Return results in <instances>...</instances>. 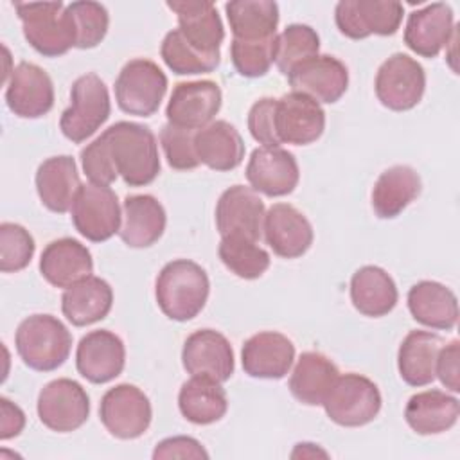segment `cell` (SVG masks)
<instances>
[{"label": "cell", "mask_w": 460, "mask_h": 460, "mask_svg": "<svg viewBox=\"0 0 460 460\" xmlns=\"http://www.w3.org/2000/svg\"><path fill=\"white\" fill-rule=\"evenodd\" d=\"M376 95L379 102L394 111L415 108L426 90V74L422 65L408 54H392L376 74Z\"/></svg>", "instance_id": "ba28073f"}, {"label": "cell", "mask_w": 460, "mask_h": 460, "mask_svg": "<svg viewBox=\"0 0 460 460\" xmlns=\"http://www.w3.org/2000/svg\"><path fill=\"white\" fill-rule=\"evenodd\" d=\"M181 363L190 376H205L225 383L234 374V350L221 332L201 329L185 340Z\"/></svg>", "instance_id": "ffe728a7"}, {"label": "cell", "mask_w": 460, "mask_h": 460, "mask_svg": "<svg viewBox=\"0 0 460 460\" xmlns=\"http://www.w3.org/2000/svg\"><path fill=\"white\" fill-rule=\"evenodd\" d=\"M165 223V210L155 196H128L122 203V221L119 235L131 248H147L162 237Z\"/></svg>", "instance_id": "484cf974"}, {"label": "cell", "mask_w": 460, "mask_h": 460, "mask_svg": "<svg viewBox=\"0 0 460 460\" xmlns=\"http://www.w3.org/2000/svg\"><path fill=\"white\" fill-rule=\"evenodd\" d=\"M178 408L192 424H212L223 419L228 410L226 392L219 381L205 376H192L180 388Z\"/></svg>", "instance_id": "d590c367"}, {"label": "cell", "mask_w": 460, "mask_h": 460, "mask_svg": "<svg viewBox=\"0 0 460 460\" xmlns=\"http://www.w3.org/2000/svg\"><path fill=\"white\" fill-rule=\"evenodd\" d=\"M221 101V88L214 81L178 83L167 102L165 117L172 126L198 131L212 122Z\"/></svg>", "instance_id": "5bb4252c"}, {"label": "cell", "mask_w": 460, "mask_h": 460, "mask_svg": "<svg viewBox=\"0 0 460 460\" xmlns=\"http://www.w3.org/2000/svg\"><path fill=\"white\" fill-rule=\"evenodd\" d=\"M377 385L359 374L338 376L323 399L327 417L345 428H358L372 422L381 410Z\"/></svg>", "instance_id": "8992f818"}, {"label": "cell", "mask_w": 460, "mask_h": 460, "mask_svg": "<svg viewBox=\"0 0 460 460\" xmlns=\"http://www.w3.org/2000/svg\"><path fill=\"white\" fill-rule=\"evenodd\" d=\"M320 38L316 31L304 23H291L277 34L275 65L286 77L300 63L318 56Z\"/></svg>", "instance_id": "f35d334b"}, {"label": "cell", "mask_w": 460, "mask_h": 460, "mask_svg": "<svg viewBox=\"0 0 460 460\" xmlns=\"http://www.w3.org/2000/svg\"><path fill=\"white\" fill-rule=\"evenodd\" d=\"M194 146L199 164L214 171H232L244 158V142L239 131L226 120H212L198 129Z\"/></svg>", "instance_id": "1f68e13d"}, {"label": "cell", "mask_w": 460, "mask_h": 460, "mask_svg": "<svg viewBox=\"0 0 460 460\" xmlns=\"http://www.w3.org/2000/svg\"><path fill=\"white\" fill-rule=\"evenodd\" d=\"M194 129L178 128L172 124H165L160 129V144L164 149V155L167 158L169 167L176 171H189L196 169L199 165V158L196 155L194 146Z\"/></svg>", "instance_id": "ee69618b"}, {"label": "cell", "mask_w": 460, "mask_h": 460, "mask_svg": "<svg viewBox=\"0 0 460 460\" xmlns=\"http://www.w3.org/2000/svg\"><path fill=\"white\" fill-rule=\"evenodd\" d=\"M338 376V367L322 352H302L291 372L289 390L302 404L318 406L323 402Z\"/></svg>", "instance_id": "e575fe53"}, {"label": "cell", "mask_w": 460, "mask_h": 460, "mask_svg": "<svg viewBox=\"0 0 460 460\" xmlns=\"http://www.w3.org/2000/svg\"><path fill=\"white\" fill-rule=\"evenodd\" d=\"M160 56L164 63L178 75H192V74H208L217 68L221 58L207 56L194 49L180 32V29H172L165 34Z\"/></svg>", "instance_id": "ab89813d"}, {"label": "cell", "mask_w": 460, "mask_h": 460, "mask_svg": "<svg viewBox=\"0 0 460 460\" xmlns=\"http://www.w3.org/2000/svg\"><path fill=\"white\" fill-rule=\"evenodd\" d=\"M444 340L437 332L411 331L397 352L401 379L410 386H426L435 379V367Z\"/></svg>", "instance_id": "4dcf8cb0"}, {"label": "cell", "mask_w": 460, "mask_h": 460, "mask_svg": "<svg viewBox=\"0 0 460 460\" xmlns=\"http://www.w3.org/2000/svg\"><path fill=\"white\" fill-rule=\"evenodd\" d=\"M288 81L293 92L304 93L316 102L332 104L347 92L349 70L338 58L318 54L295 66Z\"/></svg>", "instance_id": "2e32d148"}, {"label": "cell", "mask_w": 460, "mask_h": 460, "mask_svg": "<svg viewBox=\"0 0 460 460\" xmlns=\"http://www.w3.org/2000/svg\"><path fill=\"white\" fill-rule=\"evenodd\" d=\"M36 244L29 230L18 223L0 225V271L13 273L29 266Z\"/></svg>", "instance_id": "7bdbcfd3"}, {"label": "cell", "mask_w": 460, "mask_h": 460, "mask_svg": "<svg viewBox=\"0 0 460 460\" xmlns=\"http://www.w3.org/2000/svg\"><path fill=\"white\" fill-rule=\"evenodd\" d=\"M325 129V111L314 99L289 92L277 99L275 131L280 144L307 146L316 142Z\"/></svg>", "instance_id": "9a60e30c"}, {"label": "cell", "mask_w": 460, "mask_h": 460, "mask_svg": "<svg viewBox=\"0 0 460 460\" xmlns=\"http://www.w3.org/2000/svg\"><path fill=\"white\" fill-rule=\"evenodd\" d=\"M241 361L250 377L282 379L295 361V345L282 332L262 331L244 341Z\"/></svg>", "instance_id": "7402d4cb"}, {"label": "cell", "mask_w": 460, "mask_h": 460, "mask_svg": "<svg viewBox=\"0 0 460 460\" xmlns=\"http://www.w3.org/2000/svg\"><path fill=\"white\" fill-rule=\"evenodd\" d=\"M304 447H307V442H304L302 446H300V444H296V451H293V456H298V455H300V456H304V451H302ZM314 455L327 456V453H325V451H318V449H313V451L309 453V456H314Z\"/></svg>", "instance_id": "f907efd6"}, {"label": "cell", "mask_w": 460, "mask_h": 460, "mask_svg": "<svg viewBox=\"0 0 460 460\" xmlns=\"http://www.w3.org/2000/svg\"><path fill=\"white\" fill-rule=\"evenodd\" d=\"M65 11L72 22L77 49H93L104 40L110 25V16L102 4L81 0L68 4Z\"/></svg>", "instance_id": "60d3db41"}, {"label": "cell", "mask_w": 460, "mask_h": 460, "mask_svg": "<svg viewBox=\"0 0 460 460\" xmlns=\"http://www.w3.org/2000/svg\"><path fill=\"white\" fill-rule=\"evenodd\" d=\"M36 410L43 426L58 433H68L86 422L90 397L77 381L59 377L41 388Z\"/></svg>", "instance_id": "7c38bea8"}, {"label": "cell", "mask_w": 460, "mask_h": 460, "mask_svg": "<svg viewBox=\"0 0 460 460\" xmlns=\"http://www.w3.org/2000/svg\"><path fill=\"white\" fill-rule=\"evenodd\" d=\"M99 417L110 435L131 440L147 431L153 419V408L149 397L138 386L122 383L102 395Z\"/></svg>", "instance_id": "30bf717a"}, {"label": "cell", "mask_w": 460, "mask_h": 460, "mask_svg": "<svg viewBox=\"0 0 460 460\" xmlns=\"http://www.w3.org/2000/svg\"><path fill=\"white\" fill-rule=\"evenodd\" d=\"M81 164L86 178L97 185H110L117 180L119 172L111 160L108 142L101 135L81 151Z\"/></svg>", "instance_id": "f6af8a7d"}, {"label": "cell", "mask_w": 460, "mask_h": 460, "mask_svg": "<svg viewBox=\"0 0 460 460\" xmlns=\"http://www.w3.org/2000/svg\"><path fill=\"white\" fill-rule=\"evenodd\" d=\"M210 282L207 271L189 259L167 262L155 284L156 304L162 313L176 322L192 320L207 304Z\"/></svg>", "instance_id": "7a4b0ae2"}, {"label": "cell", "mask_w": 460, "mask_h": 460, "mask_svg": "<svg viewBox=\"0 0 460 460\" xmlns=\"http://www.w3.org/2000/svg\"><path fill=\"white\" fill-rule=\"evenodd\" d=\"M75 160L68 155L43 160L36 171V190L41 203L56 214H65L81 189Z\"/></svg>", "instance_id": "4316f807"}, {"label": "cell", "mask_w": 460, "mask_h": 460, "mask_svg": "<svg viewBox=\"0 0 460 460\" xmlns=\"http://www.w3.org/2000/svg\"><path fill=\"white\" fill-rule=\"evenodd\" d=\"M41 277L54 288H70L93 271L90 250L72 237H61L45 246L40 257Z\"/></svg>", "instance_id": "d4e9b609"}, {"label": "cell", "mask_w": 460, "mask_h": 460, "mask_svg": "<svg viewBox=\"0 0 460 460\" xmlns=\"http://www.w3.org/2000/svg\"><path fill=\"white\" fill-rule=\"evenodd\" d=\"M352 305L365 316L379 318L388 314L397 300L394 279L379 266H363L350 279Z\"/></svg>", "instance_id": "836d02e7"}, {"label": "cell", "mask_w": 460, "mask_h": 460, "mask_svg": "<svg viewBox=\"0 0 460 460\" xmlns=\"http://www.w3.org/2000/svg\"><path fill=\"white\" fill-rule=\"evenodd\" d=\"M29 45L45 58H58L75 47L72 22L63 2L13 4Z\"/></svg>", "instance_id": "277c9868"}, {"label": "cell", "mask_w": 460, "mask_h": 460, "mask_svg": "<svg viewBox=\"0 0 460 460\" xmlns=\"http://www.w3.org/2000/svg\"><path fill=\"white\" fill-rule=\"evenodd\" d=\"M460 343L458 340H453L447 345H442L438 358H437V367H435V377L440 379V383L453 394L460 392Z\"/></svg>", "instance_id": "7dc6e473"}, {"label": "cell", "mask_w": 460, "mask_h": 460, "mask_svg": "<svg viewBox=\"0 0 460 460\" xmlns=\"http://www.w3.org/2000/svg\"><path fill=\"white\" fill-rule=\"evenodd\" d=\"M72 223L75 230L92 243H102L119 234L122 210L110 185H81L72 203Z\"/></svg>", "instance_id": "9c48e42d"}, {"label": "cell", "mask_w": 460, "mask_h": 460, "mask_svg": "<svg viewBox=\"0 0 460 460\" xmlns=\"http://www.w3.org/2000/svg\"><path fill=\"white\" fill-rule=\"evenodd\" d=\"M420 176L410 165H392L383 171L372 189V208L377 217H397L419 194Z\"/></svg>", "instance_id": "d6a6232c"}, {"label": "cell", "mask_w": 460, "mask_h": 460, "mask_svg": "<svg viewBox=\"0 0 460 460\" xmlns=\"http://www.w3.org/2000/svg\"><path fill=\"white\" fill-rule=\"evenodd\" d=\"M14 345L18 356L29 368L52 372L68 359L72 334L56 316L32 314L18 325Z\"/></svg>", "instance_id": "3957f363"}, {"label": "cell", "mask_w": 460, "mask_h": 460, "mask_svg": "<svg viewBox=\"0 0 460 460\" xmlns=\"http://www.w3.org/2000/svg\"><path fill=\"white\" fill-rule=\"evenodd\" d=\"M167 92V75L149 59L128 61L115 79V101L129 115L151 117Z\"/></svg>", "instance_id": "52a82bcc"}, {"label": "cell", "mask_w": 460, "mask_h": 460, "mask_svg": "<svg viewBox=\"0 0 460 460\" xmlns=\"http://www.w3.org/2000/svg\"><path fill=\"white\" fill-rule=\"evenodd\" d=\"M453 34V9L444 2H435L408 14L404 43L422 58H435L451 41Z\"/></svg>", "instance_id": "603a6c76"}, {"label": "cell", "mask_w": 460, "mask_h": 460, "mask_svg": "<svg viewBox=\"0 0 460 460\" xmlns=\"http://www.w3.org/2000/svg\"><path fill=\"white\" fill-rule=\"evenodd\" d=\"M408 309L413 320L429 329L449 331L458 320L455 293L435 280H420L410 288Z\"/></svg>", "instance_id": "f1b7e54d"}, {"label": "cell", "mask_w": 460, "mask_h": 460, "mask_svg": "<svg viewBox=\"0 0 460 460\" xmlns=\"http://www.w3.org/2000/svg\"><path fill=\"white\" fill-rule=\"evenodd\" d=\"M126 365L122 340L108 331H92L81 338L75 352L77 372L93 385H104L120 376Z\"/></svg>", "instance_id": "d6986e66"}, {"label": "cell", "mask_w": 460, "mask_h": 460, "mask_svg": "<svg viewBox=\"0 0 460 460\" xmlns=\"http://www.w3.org/2000/svg\"><path fill=\"white\" fill-rule=\"evenodd\" d=\"M404 7L395 0H341L334 9L340 32L350 40L370 34L392 36L401 27Z\"/></svg>", "instance_id": "8fae6325"}, {"label": "cell", "mask_w": 460, "mask_h": 460, "mask_svg": "<svg viewBox=\"0 0 460 460\" xmlns=\"http://www.w3.org/2000/svg\"><path fill=\"white\" fill-rule=\"evenodd\" d=\"M25 426V413L7 397L0 399V438L9 440L18 437Z\"/></svg>", "instance_id": "681fc988"}, {"label": "cell", "mask_w": 460, "mask_h": 460, "mask_svg": "<svg viewBox=\"0 0 460 460\" xmlns=\"http://www.w3.org/2000/svg\"><path fill=\"white\" fill-rule=\"evenodd\" d=\"M7 108L22 119H40L54 106V84L50 75L38 65L22 61L5 83Z\"/></svg>", "instance_id": "4fadbf2b"}, {"label": "cell", "mask_w": 460, "mask_h": 460, "mask_svg": "<svg viewBox=\"0 0 460 460\" xmlns=\"http://www.w3.org/2000/svg\"><path fill=\"white\" fill-rule=\"evenodd\" d=\"M225 11L235 40L259 41L277 34L279 5L271 0H234Z\"/></svg>", "instance_id": "8d00e7d4"}, {"label": "cell", "mask_w": 460, "mask_h": 460, "mask_svg": "<svg viewBox=\"0 0 460 460\" xmlns=\"http://www.w3.org/2000/svg\"><path fill=\"white\" fill-rule=\"evenodd\" d=\"M460 415L456 397L442 390H426L411 395L404 408L406 424L419 435H437L453 428Z\"/></svg>", "instance_id": "f546056e"}, {"label": "cell", "mask_w": 460, "mask_h": 460, "mask_svg": "<svg viewBox=\"0 0 460 460\" xmlns=\"http://www.w3.org/2000/svg\"><path fill=\"white\" fill-rule=\"evenodd\" d=\"M167 7L176 13L180 32L199 52L221 58L219 47L225 40L223 22L217 9L208 0H174Z\"/></svg>", "instance_id": "cb8c5ba5"}, {"label": "cell", "mask_w": 460, "mask_h": 460, "mask_svg": "<svg viewBox=\"0 0 460 460\" xmlns=\"http://www.w3.org/2000/svg\"><path fill=\"white\" fill-rule=\"evenodd\" d=\"M153 458H208V453L196 438L178 435L158 442Z\"/></svg>", "instance_id": "c3c4849f"}, {"label": "cell", "mask_w": 460, "mask_h": 460, "mask_svg": "<svg viewBox=\"0 0 460 460\" xmlns=\"http://www.w3.org/2000/svg\"><path fill=\"white\" fill-rule=\"evenodd\" d=\"M111 102L104 81L90 72L77 77L70 90V106L61 113V133L79 144L92 137L110 117Z\"/></svg>", "instance_id": "5b68a950"}, {"label": "cell", "mask_w": 460, "mask_h": 460, "mask_svg": "<svg viewBox=\"0 0 460 460\" xmlns=\"http://www.w3.org/2000/svg\"><path fill=\"white\" fill-rule=\"evenodd\" d=\"M275 106L277 99L262 97L255 101L248 111L250 135L262 144V147H280V140L275 131Z\"/></svg>", "instance_id": "bcb514c9"}, {"label": "cell", "mask_w": 460, "mask_h": 460, "mask_svg": "<svg viewBox=\"0 0 460 460\" xmlns=\"http://www.w3.org/2000/svg\"><path fill=\"white\" fill-rule=\"evenodd\" d=\"M221 262L239 279L253 280L259 279L270 268V253L243 235L221 237L217 248Z\"/></svg>", "instance_id": "74e56055"}, {"label": "cell", "mask_w": 460, "mask_h": 460, "mask_svg": "<svg viewBox=\"0 0 460 460\" xmlns=\"http://www.w3.org/2000/svg\"><path fill=\"white\" fill-rule=\"evenodd\" d=\"M111 286L104 279L93 275L66 288L61 296V311L75 327H84L104 320L111 311Z\"/></svg>", "instance_id": "83f0119b"}, {"label": "cell", "mask_w": 460, "mask_h": 460, "mask_svg": "<svg viewBox=\"0 0 460 460\" xmlns=\"http://www.w3.org/2000/svg\"><path fill=\"white\" fill-rule=\"evenodd\" d=\"M119 176L129 187H144L160 172L158 144L155 133L138 122L120 120L101 133Z\"/></svg>", "instance_id": "6da1fadb"}, {"label": "cell", "mask_w": 460, "mask_h": 460, "mask_svg": "<svg viewBox=\"0 0 460 460\" xmlns=\"http://www.w3.org/2000/svg\"><path fill=\"white\" fill-rule=\"evenodd\" d=\"M264 214V203L252 187L232 185L217 199L216 226L221 237L243 235L259 243Z\"/></svg>", "instance_id": "e0dca14e"}, {"label": "cell", "mask_w": 460, "mask_h": 460, "mask_svg": "<svg viewBox=\"0 0 460 460\" xmlns=\"http://www.w3.org/2000/svg\"><path fill=\"white\" fill-rule=\"evenodd\" d=\"M262 234L275 255L284 259L302 257L313 244V226L307 217L288 203H275L264 214Z\"/></svg>", "instance_id": "44dd1931"}, {"label": "cell", "mask_w": 460, "mask_h": 460, "mask_svg": "<svg viewBox=\"0 0 460 460\" xmlns=\"http://www.w3.org/2000/svg\"><path fill=\"white\" fill-rule=\"evenodd\" d=\"M275 49H277V34L259 41H246V40L234 38L230 45V56L235 70L241 75L261 77L275 63Z\"/></svg>", "instance_id": "b9f144b4"}, {"label": "cell", "mask_w": 460, "mask_h": 460, "mask_svg": "<svg viewBox=\"0 0 460 460\" xmlns=\"http://www.w3.org/2000/svg\"><path fill=\"white\" fill-rule=\"evenodd\" d=\"M246 180L255 192L270 198L291 194L300 180L296 158L282 147H257L250 155Z\"/></svg>", "instance_id": "ac0fdd59"}]
</instances>
